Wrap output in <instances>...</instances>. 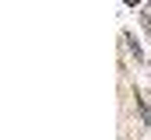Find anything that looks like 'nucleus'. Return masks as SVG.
<instances>
[{"label": "nucleus", "mask_w": 151, "mask_h": 140, "mask_svg": "<svg viewBox=\"0 0 151 140\" xmlns=\"http://www.w3.org/2000/svg\"><path fill=\"white\" fill-rule=\"evenodd\" d=\"M127 4H130V7H134V4H141V0H127Z\"/></svg>", "instance_id": "f257e3e1"}]
</instances>
